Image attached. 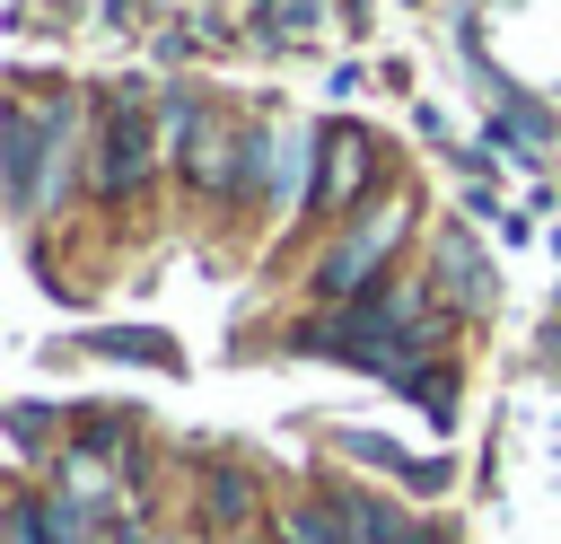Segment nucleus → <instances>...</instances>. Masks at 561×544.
<instances>
[{
	"label": "nucleus",
	"mask_w": 561,
	"mask_h": 544,
	"mask_svg": "<svg viewBox=\"0 0 561 544\" xmlns=\"http://www.w3.org/2000/svg\"><path fill=\"white\" fill-rule=\"evenodd\" d=\"M438 272H447V298L456 307H491V281H482V263H473V237L456 228V237H438Z\"/></svg>",
	"instance_id": "20e7f679"
},
{
	"label": "nucleus",
	"mask_w": 561,
	"mask_h": 544,
	"mask_svg": "<svg viewBox=\"0 0 561 544\" xmlns=\"http://www.w3.org/2000/svg\"><path fill=\"white\" fill-rule=\"evenodd\" d=\"M0 544H53V518H44V491H18V500H9V526H0Z\"/></svg>",
	"instance_id": "39448f33"
},
{
	"label": "nucleus",
	"mask_w": 561,
	"mask_h": 544,
	"mask_svg": "<svg viewBox=\"0 0 561 544\" xmlns=\"http://www.w3.org/2000/svg\"><path fill=\"white\" fill-rule=\"evenodd\" d=\"M316 184H307V211H342L359 184H368V132H324L316 140Z\"/></svg>",
	"instance_id": "7ed1b4c3"
},
{
	"label": "nucleus",
	"mask_w": 561,
	"mask_h": 544,
	"mask_svg": "<svg viewBox=\"0 0 561 544\" xmlns=\"http://www.w3.org/2000/svg\"><path fill=\"white\" fill-rule=\"evenodd\" d=\"M140 175H149V114H140V97H114L105 105V149H96V193L123 202V193H140Z\"/></svg>",
	"instance_id": "f03ea898"
},
{
	"label": "nucleus",
	"mask_w": 561,
	"mask_h": 544,
	"mask_svg": "<svg viewBox=\"0 0 561 544\" xmlns=\"http://www.w3.org/2000/svg\"><path fill=\"white\" fill-rule=\"evenodd\" d=\"M210 518H245V483H237V474L210 483Z\"/></svg>",
	"instance_id": "0eeeda50"
},
{
	"label": "nucleus",
	"mask_w": 561,
	"mask_h": 544,
	"mask_svg": "<svg viewBox=\"0 0 561 544\" xmlns=\"http://www.w3.org/2000/svg\"><path fill=\"white\" fill-rule=\"evenodd\" d=\"M44 518H53V544H88V509H79L70 491H53V500H44Z\"/></svg>",
	"instance_id": "423d86ee"
},
{
	"label": "nucleus",
	"mask_w": 561,
	"mask_h": 544,
	"mask_svg": "<svg viewBox=\"0 0 561 544\" xmlns=\"http://www.w3.org/2000/svg\"><path fill=\"white\" fill-rule=\"evenodd\" d=\"M96 544H140V535H131V526H105V535H96Z\"/></svg>",
	"instance_id": "6e6552de"
},
{
	"label": "nucleus",
	"mask_w": 561,
	"mask_h": 544,
	"mask_svg": "<svg viewBox=\"0 0 561 544\" xmlns=\"http://www.w3.org/2000/svg\"><path fill=\"white\" fill-rule=\"evenodd\" d=\"M394 237H403V202H377V211L324 254V272H316L324 298H368V290H377V263L394 254Z\"/></svg>",
	"instance_id": "f257e3e1"
}]
</instances>
